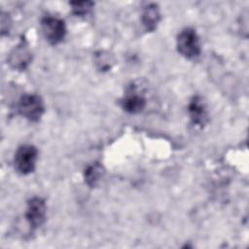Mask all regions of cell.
Listing matches in <instances>:
<instances>
[{"mask_svg": "<svg viewBox=\"0 0 249 249\" xmlns=\"http://www.w3.org/2000/svg\"><path fill=\"white\" fill-rule=\"evenodd\" d=\"M177 52L187 59H195L201 53L199 37L194 28L182 29L176 37Z\"/></svg>", "mask_w": 249, "mask_h": 249, "instance_id": "cell-1", "label": "cell"}, {"mask_svg": "<svg viewBox=\"0 0 249 249\" xmlns=\"http://www.w3.org/2000/svg\"><path fill=\"white\" fill-rule=\"evenodd\" d=\"M17 111L18 115L29 122L38 123L45 113V104L40 95L25 93L18 99Z\"/></svg>", "mask_w": 249, "mask_h": 249, "instance_id": "cell-2", "label": "cell"}, {"mask_svg": "<svg viewBox=\"0 0 249 249\" xmlns=\"http://www.w3.org/2000/svg\"><path fill=\"white\" fill-rule=\"evenodd\" d=\"M38 150L35 146L24 144L19 146L14 156V167L21 175H28L36 168Z\"/></svg>", "mask_w": 249, "mask_h": 249, "instance_id": "cell-3", "label": "cell"}, {"mask_svg": "<svg viewBox=\"0 0 249 249\" xmlns=\"http://www.w3.org/2000/svg\"><path fill=\"white\" fill-rule=\"evenodd\" d=\"M41 29L45 39L51 45H57L62 42L67 33L64 20L53 16H45L42 18Z\"/></svg>", "mask_w": 249, "mask_h": 249, "instance_id": "cell-4", "label": "cell"}, {"mask_svg": "<svg viewBox=\"0 0 249 249\" xmlns=\"http://www.w3.org/2000/svg\"><path fill=\"white\" fill-rule=\"evenodd\" d=\"M25 219L30 229L36 230L40 228L47 218V204L44 198L33 196L27 200Z\"/></svg>", "mask_w": 249, "mask_h": 249, "instance_id": "cell-5", "label": "cell"}, {"mask_svg": "<svg viewBox=\"0 0 249 249\" xmlns=\"http://www.w3.org/2000/svg\"><path fill=\"white\" fill-rule=\"evenodd\" d=\"M32 61V53L29 50L28 43L25 38H21L20 41L8 55L7 62L9 65L18 71H24Z\"/></svg>", "mask_w": 249, "mask_h": 249, "instance_id": "cell-6", "label": "cell"}, {"mask_svg": "<svg viewBox=\"0 0 249 249\" xmlns=\"http://www.w3.org/2000/svg\"><path fill=\"white\" fill-rule=\"evenodd\" d=\"M188 115L191 124L198 128H203L208 123V112L204 100L199 95H195L191 98L188 104Z\"/></svg>", "mask_w": 249, "mask_h": 249, "instance_id": "cell-7", "label": "cell"}, {"mask_svg": "<svg viewBox=\"0 0 249 249\" xmlns=\"http://www.w3.org/2000/svg\"><path fill=\"white\" fill-rule=\"evenodd\" d=\"M121 106L128 114H139L146 107V98L134 85H131L122 98Z\"/></svg>", "mask_w": 249, "mask_h": 249, "instance_id": "cell-8", "label": "cell"}, {"mask_svg": "<svg viewBox=\"0 0 249 249\" xmlns=\"http://www.w3.org/2000/svg\"><path fill=\"white\" fill-rule=\"evenodd\" d=\"M160 18V11L158 4L151 3L143 8L141 21L147 32L155 31L158 27Z\"/></svg>", "mask_w": 249, "mask_h": 249, "instance_id": "cell-9", "label": "cell"}, {"mask_svg": "<svg viewBox=\"0 0 249 249\" xmlns=\"http://www.w3.org/2000/svg\"><path fill=\"white\" fill-rule=\"evenodd\" d=\"M104 174L105 169L100 162L91 163L84 171L85 182L89 188H95L100 183Z\"/></svg>", "mask_w": 249, "mask_h": 249, "instance_id": "cell-10", "label": "cell"}, {"mask_svg": "<svg viewBox=\"0 0 249 249\" xmlns=\"http://www.w3.org/2000/svg\"><path fill=\"white\" fill-rule=\"evenodd\" d=\"M69 5L72 7V13L77 17H85L90 13L91 9L94 6V3L91 1H75L70 2Z\"/></svg>", "mask_w": 249, "mask_h": 249, "instance_id": "cell-11", "label": "cell"}, {"mask_svg": "<svg viewBox=\"0 0 249 249\" xmlns=\"http://www.w3.org/2000/svg\"><path fill=\"white\" fill-rule=\"evenodd\" d=\"M112 57L108 53L99 52L95 54V63L97 64L98 68L102 71H107L112 66Z\"/></svg>", "mask_w": 249, "mask_h": 249, "instance_id": "cell-12", "label": "cell"}, {"mask_svg": "<svg viewBox=\"0 0 249 249\" xmlns=\"http://www.w3.org/2000/svg\"><path fill=\"white\" fill-rule=\"evenodd\" d=\"M11 19H10V17L8 14L2 12L1 14V33L2 35H5V34H8L9 31H10V28H11Z\"/></svg>", "mask_w": 249, "mask_h": 249, "instance_id": "cell-13", "label": "cell"}]
</instances>
